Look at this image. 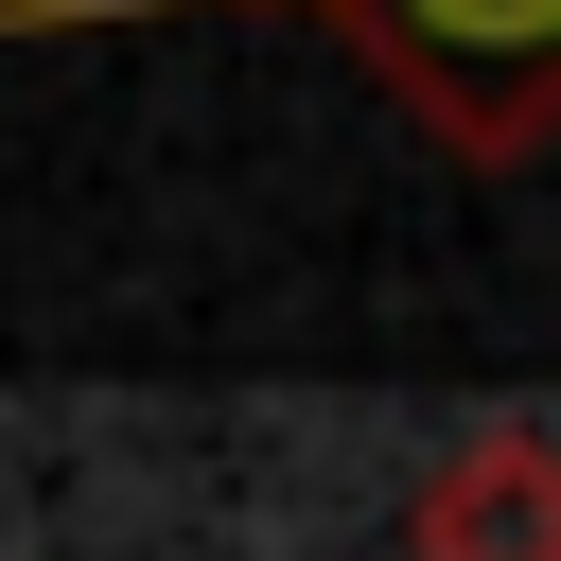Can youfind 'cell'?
Returning a JSON list of instances; mask_svg holds the SVG:
<instances>
[{
  "label": "cell",
  "instance_id": "cell-1",
  "mask_svg": "<svg viewBox=\"0 0 561 561\" xmlns=\"http://www.w3.org/2000/svg\"><path fill=\"white\" fill-rule=\"evenodd\" d=\"M35 18H140V0H0V35ZM456 158H526L561 123V0H316Z\"/></svg>",
  "mask_w": 561,
  "mask_h": 561
},
{
  "label": "cell",
  "instance_id": "cell-2",
  "mask_svg": "<svg viewBox=\"0 0 561 561\" xmlns=\"http://www.w3.org/2000/svg\"><path fill=\"white\" fill-rule=\"evenodd\" d=\"M403 561H561V438H543V421H473V438L421 473Z\"/></svg>",
  "mask_w": 561,
  "mask_h": 561
}]
</instances>
